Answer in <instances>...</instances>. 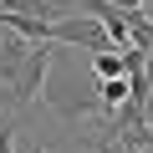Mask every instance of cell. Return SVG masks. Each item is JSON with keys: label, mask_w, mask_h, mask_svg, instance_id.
<instances>
[{"label": "cell", "mask_w": 153, "mask_h": 153, "mask_svg": "<svg viewBox=\"0 0 153 153\" xmlns=\"http://www.w3.org/2000/svg\"><path fill=\"white\" fill-rule=\"evenodd\" d=\"M46 71H51V46H31L10 31H0V87L16 107H31L46 92Z\"/></svg>", "instance_id": "obj_1"}, {"label": "cell", "mask_w": 153, "mask_h": 153, "mask_svg": "<svg viewBox=\"0 0 153 153\" xmlns=\"http://www.w3.org/2000/svg\"><path fill=\"white\" fill-rule=\"evenodd\" d=\"M51 46H76V51H107L112 41H107V31L92 21V16H82V10H71V16H61L56 26H51Z\"/></svg>", "instance_id": "obj_2"}, {"label": "cell", "mask_w": 153, "mask_h": 153, "mask_svg": "<svg viewBox=\"0 0 153 153\" xmlns=\"http://www.w3.org/2000/svg\"><path fill=\"white\" fill-rule=\"evenodd\" d=\"M128 97H133V82H128V76H117V82H97V107H102L107 117H117Z\"/></svg>", "instance_id": "obj_3"}, {"label": "cell", "mask_w": 153, "mask_h": 153, "mask_svg": "<svg viewBox=\"0 0 153 153\" xmlns=\"http://www.w3.org/2000/svg\"><path fill=\"white\" fill-rule=\"evenodd\" d=\"M92 71H97V82H117V76H128V71H123V51H117V46L97 51V56H92Z\"/></svg>", "instance_id": "obj_4"}, {"label": "cell", "mask_w": 153, "mask_h": 153, "mask_svg": "<svg viewBox=\"0 0 153 153\" xmlns=\"http://www.w3.org/2000/svg\"><path fill=\"white\" fill-rule=\"evenodd\" d=\"M107 5H112V10H123V16H143L148 0H107Z\"/></svg>", "instance_id": "obj_5"}, {"label": "cell", "mask_w": 153, "mask_h": 153, "mask_svg": "<svg viewBox=\"0 0 153 153\" xmlns=\"http://www.w3.org/2000/svg\"><path fill=\"white\" fill-rule=\"evenodd\" d=\"M0 153H16V128L0 123Z\"/></svg>", "instance_id": "obj_6"}]
</instances>
